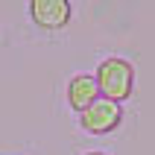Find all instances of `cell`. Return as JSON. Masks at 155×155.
Masks as SVG:
<instances>
[{
	"mask_svg": "<svg viewBox=\"0 0 155 155\" xmlns=\"http://www.w3.org/2000/svg\"><path fill=\"white\" fill-rule=\"evenodd\" d=\"M97 88H100V97L105 100H114V103H123L129 100L132 91H135V68L132 61L120 59V56H108L97 64Z\"/></svg>",
	"mask_w": 155,
	"mask_h": 155,
	"instance_id": "1",
	"label": "cell"
},
{
	"mask_svg": "<svg viewBox=\"0 0 155 155\" xmlns=\"http://www.w3.org/2000/svg\"><path fill=\"white\" fill-rule=\"evenodd\" d=\"M123 123V105L105 97H97L85 111L79 114V126L88 135H108Z\"/></svg>",
	"mask_w": 155,
	"mask_h": 155,
	"instance_id": "2",
	"label": "cell"
},
{
	"mask_svg": "<svg viewBox=\"0 0 155 155\" xmlns=\"http://www.w3.org/2000/svg\"><path fill=\"white\" fill-rule=\"evenodd\" d=\"M70 0H29V18L41 29H64L70 24Z\"/></svg>",
	"mask_w": 155,
	"mask_h": 155,
	"instance_id": "3",
	"label": "cell"
},
{
	"mask_svg": "<svg viewBox=\"0 0 155 155\" xmlns=\"http://www.w3.org/2000/svg\"><path fill=\"white\" fill-rule=\"evenodd\" d=\"M97 97H100V88H97L94 73H76V76L68 82V105L73 111L82 114Z\"/></svg>",
	"mask_w": 155,
	"mask_h": 155,
	"instance_id": "4",
	"label": "cell"
},
{
	"mask_svg": "<svg viewBox=\"0 0 155 155\" xmlns=\"http://www.w3.org/2000/svg\"><path fill=\"white\" fill-rule=\"evenodd\" d=\"M85 155H105V152H85Z\"/></svg>",
	"mask_w": 155,
	"mask_h": 155,
	"instance_id": "5",
	"label": "cell"
}]
</instances>
